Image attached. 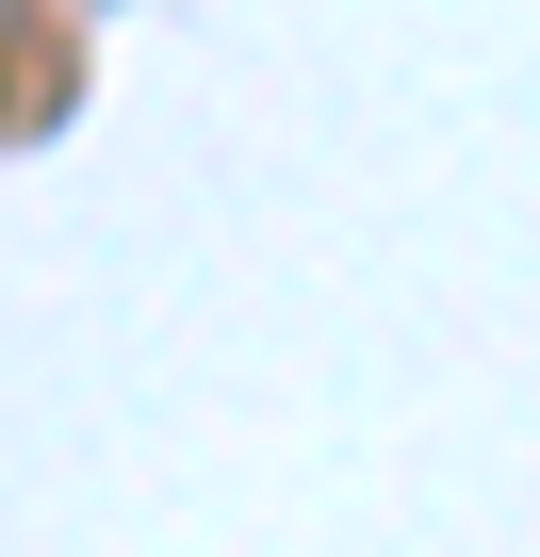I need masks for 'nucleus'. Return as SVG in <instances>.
<instances>
[]
</instances>
